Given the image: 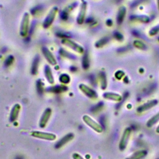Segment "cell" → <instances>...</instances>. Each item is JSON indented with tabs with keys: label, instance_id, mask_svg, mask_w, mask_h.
<instances>
[{
	"label": "cell",
	"instance_id": "cell-30",
	"mask_svg": "<svg viewBox=\"0 0 159 159\" xmlns=\"http://www.w3.org/2000/svg\"><path fill=\"white\" fill-rule=\"evenodd\" d=\"M124 76V72L121 70H118L115 73V76L117 80H120Z\"/></svg>",
	"mask_w": 159,
	"mask_h": 159
},
{
	"label": "cell",
	"instance_id": "cell-1",
	"mask_svg": "<svg viewBox=\"0 0 159 159\" xmlns=\"http://www.w3.org/2000/svg\"><path fill=\"white\" fill-rule=\"evenodd\" d=\"M29 14L27 12L24 13L20 27V34L22 37H25L29 31Z\"/></svg>",
	"mask_w": 159,
	"mask_h": 159
},
{
	"label": "cell",
	"instance_id": "cell-16",
	"mask_svg": "<svg viewBox=\"0 0 159 159\" xmlns=\"http://www.w3.org/2000/svg\"><path fill=\"white\" fill-rule=\"evenodd\" d=\"M147 154L146 150H139L134 153L132 155L127 157L126 159H142Z\"/></svg>",
	"mask_w": 159,
	"mask_h": 159
},
{
	"label": "cell",
	"instance_id": "cell-36",
	"mask_svg": "<svg viewBox=\"0 0 159 159\" xmlns=\"http://www.w3.org/2000/svg\"><path fill=\"white\" fill-rule=\"evenodd\" d=\"M157 5H158V9L159 10V0H157Z\"/></svg>",
	"mask_w": 159,
	"mask_h": 159
},
{
	"label": "cell",
	"instance_id": "cell-32",
	"mask_svg": "<svg viewBox=\"0 0 159 159\" xmlns=\"http://www.w3.org/2000/svg\"><path fill=\"white\" fill-rule=\"evenodd\" d=\"M73 159H84L78 153H74L73 155Z\"/></svg>",
	"mask_w": 159,
	"mask_h": 159
},
{
	"label": "cell",
	"instance_id": "cell-5",
	"mask_svg": "<svg viewBox=\"0 0 159 159\" xmlns=\"http://www.w3.org/2000/svg\"><path fill=\"white\" fill-rule=\"evenodd\" d=\"M61 43L79 53H82L84 52V48L81 46L76 43L75 42L70 40L68 38L63 39L61 40Z\"/></svg>",
	"mask_w": 159,
	"mask_h": 159
},
{
	"label": "cell",
	"instance_id": "cell-8",
	"mask_svg": "<svg viewBox=\"0 0 159 159\" xmlns=\"http://www.w3.org/2000/svg\"><path fill=\"white\" fill-rule=\"evenodd\" d=\"M80 89H81V91L85 94L87 96H88L90 98H97L98 95L96 92L93 90V89L90 88L89 87H88V86L84 84H81L79 86Z\"/></svg>",
	"mask_w": 159,
	"mask_h": 159
},
{
	"label": "cell",
	"instance_id": "cell-15",
	"mask_svg": "<svg viewBox=\"0 0 159 159\" xmlns=\"http://www.w3.org/2000/svg\"><path fill=\"white\" fill-rule=\"evenodd\" d=\"M73 138V134H68L66 135H65V137H63L62 139H61L56 144L55 147L57 148H58L60 147H61V146L64 145L66 143L68 142L70 140H71Z\"/></svg>",
	"mask_w": 159,
	"mask_h": 159
},
{
	"label": "cell",
	"instance_id": "cell-20",
	"mask_svg": "<svg viewBox=\"0 0 159 159\" xmlns=\"http://www.w3.org/2000/svg\"><path fill=\"white\" fill-rule=\"evenodd\" d=\"M159 121V112L157 113L155 116H152L150 119L148 120L147 122V126L148 127H152L153 125H154L156 123H157Z\"/></svg>",
	"mask_w": 159,
	"mask_h": 159
},
{
	"label": "cell",
	"instance_id": "cell-7",
	"mask_svg": "<svg viewBox=\"0 0 159 159\" xmlns=\"http://www.w3.org/2000/svg\"><path fill=\"white\" fill-rule=\"evenodd\" d=\"M86 9H87V3L85 1L83 0L81 4V7H80V10L78 14V16L77 17V23L79 25H81L83 23L84 19H85V16H86Z\"/></svg>",
	"mask_w": 159,
	"mask_h": 159
},
{
	"label": "cell",
	"instance_id": "cell-35",
	"mask_svg": "<svg viewBox=\"0 0 159 159\" xmlns=\"http://www.w3.org/2000/svg\"><path fill=\"white\" fill-rule=\"evenodd\" d=\"M156 132L158 133V134H159V125H158V127H157V129H156Z\"/></svg>",
	"mask_w": 159,
	"mask_h": 159
},
{
	"label": "cell",
	"instance_id": "cell-27",
	"mask_svg": "<svg viewBox=\"0 0 159 159\" xmlns=\"http://www.w3.org/2000/svg\"><path fill=\"white\" fill-rule=\"evenodd\" d=\"M14 60V57H13L12 55H10V56H9V57L6 58V60H5L4 64H5L6 66H9V65H11L13 63Z\"/></svg>",
	"mask_w": 159,
	"mask_h": 159
},
{
	"label": "cell",
	"instance_id": "cell-6",
	"mask_svg": "<svg viewBox=\"0 0 159 159\" xmlns=\"http://www.w3.org/2000/svg\"><path fill=\"white\" fill-rule=\"evenodd\" d=\"M31 135L36 138L48 140H53L56 139V135L53 134L39 132V131H34L31 133Z\"/></svg>",
	"mask_w": 159,
	"mask_h": 159
},
{
	"label": "cell",
	"instance_id": "cell-19",
	"mask_svg": "<svg viewBox=\"0 0 159 159\" xmlns=\"http://www.w3.org/2000/svg\"><path fill=\"white\" fill-rule=\"evenodd\" d=\"M39 56L37 55L36 56L32 62V68H31V73L33 75H35L37 72L38 70V67H39Z\"/></svg>",
	"mask_w": 159,
	"mask_h": 159
},
{
	"label": "cell",
	"instance_id": "cell-26",
	"mask_svg": "<svg viewBox=\"0 0 159 159\" xmlns=\"http://www.w3.org/2000/svg\"><path fill=\"white\" fill-rule=\"evenodd\" d=\"M60 81L63 84H67L70 81V78L67 74H62L59 78Z\"/></svg>",
	"mask_w": 159,
	"mask_h": 159
},
{
	"label": "cell",
	"instance_id": "cell-11",
	"mask_svg": "<svg viewBox=\"0 0 159 159\" xmlns=\"http://www.w3.org/2000/svg\"><path fill=\"white\" fill-rule=\"evenodd\" d=\"M51 114H52V110L50 108L47 109L44 111L43 114H42V116L41 117L40 120V127H44L47 125V123L51 116Z\"/></svg>",
	"mask_w": 159,
	"mask_h": 159
},
{
	"label": "cell",
	"instance_id": "cell-18",
	"mask_svg": "<svg viewBox=\"0 0 159 159\" xmlns=\"http://www.w3.org/2000/svg\"><path fill=\"white\" fill-rule=\"evenodd\" d=\"M130 19L143 23H147L150 21V18L147 16H133L130 17Z\"/></svg>",
	"mask_w": 159,
	"mask_h": 159
},
{
	"label": "cell",
	"instance_id": "cell-23",
	"mask_svg": "<svg viewBox=\"0 0 159 159\" xmlns=\"http://www.w3.org/2000/svg\"><path fill=\"white\" fill-rule=\"evenodd\" d=\"M133 45L134 46L139 49V50H145L147 47H146V45L142 41L140 40H135L133 42Z\"/></svg>",
	"mask_w": 159,
	"mask_h": 159
},
{
	"label": "cell",
	"instance_id": "cell-29",
	"mask_svg": "<svg viewBox=\"0 0 159 159\" xmlns=\"http://www.w3.org/2000/svg\"><path fill=\"white\" fill-rule=\"evenodd\" d=\"M42 83L40 80H39L37 81V89L39 93H42L43 92V85Z\"/></svg>",
	"mask_w": 159,
	"mask_h": 159
},
{
	"label": "cell",
	"instance_id": "cell-22",
	"mask_svg": "<svg viewBox=\"0 0 159 159\" xmlns=\"http://www.w3.org/2000/svg\"><path fill=\"white\" fill-rule=\"evenodd\" d=\"M67 89V88L64 85H61V86H55L53 87H52L50 88V91L55 93H59L63 92Z\"/></svg>",
	"mask_w": 159,
	"mask_h": 159
},
{
	"label": "cell",
	"instance_id": "cell-4",
	"mask_svg": "<svg viewBox=\"0 0 159 159\" xmlns=\"http://www.w3.org/2000/svg\"><path fill=\"white\" fill-rule=\"evenodd\" d=\"M130 133H131V129L129 127L126 128L122 134V135L121 137L120 140L119 142V148L120 150H124L125 149L130 135Z\"/></svg>",
	"mask_w": 159,
	"mask_h": 159
},
{
	"label": "cell",
	"instance_id": "cell-31",
	"mask_svg": "<svg viewBox=\"0 0 159 159\" xmlns=\"http://www.w3.org/2000/svg\"><path fill=\"white\" fill-rule=\"evenodd\" d=\"M114 36L115 39L116 40H122L123 39H124L123 35L120 33H119L118 32H116L114 33Z\"/></svg>",
	"mask_w": 159,
	"mask_h": 159
},
{
	"label": "cell",
	"instance_id": "cell-17",
	"mask_svg": "<svg viewBox=\"0 0 159 159\" xmlns=\"http://www.w3.org/2000/svg\"><path fill=\"white\" fill-rule=\"evenodd\" d=\"M45 75L47 80L50 84H53L54 83V79H53V76L52 75V72L50 68L48 66H45Z\"/></svg>",
	"mask_w": 159,
	"mask_h": 159
},
{
	"label": "cell",
	"instance_id": "cell-28",
	"mask_svg": "<svg viewBox=\"0 0 159 159\" xmlns=\"http://www.w3.org/2000/svg\"><path fill=\"white\" fill-rule=\"evenodd\" d=\"M158 32H159V25H157V26H155V27H153L152 29H151V30L149 32V34L151 36L155 35L156 34H158Z\"/></svg>",
	"mask_w": 159,
	"mask_h": 159
},
{
	"label": "cell",
	"instance_id": "cell-34",
	"mask_svg": "<svg viewBox=\"0 0 159 159\" xmlns=\"http://www.w3.org/2000/svg\"><path fill=\"white\" fill-rule=\"evenodd\" d=\"M106 24L108 25V26H111L112 25V21L111 20V19H108L107 21H106Z\"/></svg>",
	"mask_w": 159,
	"mask_h": 159
},
{
	"label": "cell",
	"instance_id": "cell-13",
	"mask_svg": "<svg viewBox=\"0 0 159 159\" xmlns=\"http://www.w3.org/2000/svg\"><path fill=\"white\" fill-rule=\"evenodd\" d=\"M126 14V8L125 6H121L119 7L117 15V23L120 25L124 20Z\"/></svg>",
	"mask_w": 159,
	"mask_h": 159
},
{
	"label": "cell",
	"instance_id": "cell-12",
	"mask_svg": "<svg viewBox=\"0 0 159 159\" xmlns=\"http://www.w3.org/2000/svg\"><path fill=\"white\" fill-rule=\"evenodd\" d=\"M103 97L105 99L116 101V102H119L122 100V96L120 94L114 93H111V92H107V93H104Z\"/></svg>",
	"mask_w": 159,
	"mask_h": 159
},
{
	"label": "cell",
	"instance_id": "cell-24",
	"mask_svg": "<svg viewBox=\"0 0 159 159\" xmlns=\"http://www.w3.org/2000/svg\"><path fill=\"white\" fill-rule=\"evenodd\" d=\"M99 79L101 82V88L104 89L107 86V80H106V76L105 75V73L103 72H101L99 75Z\"/></svg>",
	"mask_w": 159,
	"mask_h": 159
},
{
	"label": "cell",
	"instance_id": "cell-21",
	"mask_svg": "<svg viewBox=\"0 0 159 159\" xmlns=\"http://www.w3.org/2000/svg\"><path fill=\"white\" fill-rule=\"evenodd\" d=\"M82 66L84 70H87L89 66V58L88 53L86 52L82 58Z\"/></svg>",
	"mask_w": 159,
	"mask_h": 159
},
{
	"label": "cell",
	"instance_id": "cell-2",
	"mask_svg": "<svg viewBox=\"0 0 159 159\" xmlns=\"http://www.w3.org/2000/svg\"><path fill=\"white\" fill-rule=\"evenodd\" d=\"M83 121L88 126H89L91 129H93L96 132H97L98 133H101L103 131L102 127L99 124H98V122L94 121L93 119H91L89 116L85 115L83 117Z\"/></svg>",
	"mask_w": 159,
	"mask_h": 159
},
{
	"label": "cell",
	"instance_id": "cell-9",
	"mask_svg": "<svg viewBox=\"0 0 159 159\" xmlns=\"http://www.w3.org/2000/svg\"><path fill=\"white\" fill-rule=\"evenodd\" d=\"M42 52L49 63H50L52 65H55L57 64V60H56L55 57L47 48L42 47Z\"/></svg>",
	"mask_w": 159,
	"mask_h": 159
},
{
	"label": "cell",
	"instance_id": "cell-33",
	"mask_svg": "<svg viewBox=\"0 0 159 159\" xmlns=\"http://www.w3.org/2000/svg\"><path fill=\"white\" fill-rule=\"evenodd\" d=\"M143 0H135L132 4V7H135L136 6H137L139 4V3H140L141 2H142Z\"/></svg>",
	"mask_w": 159,
	"mask_h": 159
},
{
	"label": "cell",
	"instance_id": "cell-38",
	"mask_svg": "<svg viewBox=\"0 0 159 159\" xmlns=\"http://www.w3.org/2000/svg\"><path fill=\"white\" fill-rule=\"evenodd\" d=\"M158 42H159V38H158Z\"/></svg>",
	"mask_w": 159,
	"mask_h": 159
},
{
	"label": "cell",
	"instance_id": "cell-25",
	"mask_svg": "<svg viewBox=\"0 0 159 159\" xmlns=\"http://www.w3.org/2000/svg\"><path fill=\"white\" fill-rule=\"evenodd\" d=\"M108 40H109V39L107 37H104V38L99 40L98 42H96V43H95V46L98 48L102 47L107 43Z\"/></svg>",
	"mask_w": 159,
	"mask_h": 159
},
{
	"label": "cell",
	"instance_id": "cell-37",
	"mask_svg": "<svg viewBox=\"0 0 159 159\" xmlns=\"http://www.w3.org/2000/svg\"><path fill=\"white\" fill-rule=\"evenodd\" d=\"M122 0H117V2H120V1H121Z\"/></svg>",
	"mask_w": 159,
	"mask_h": 159
},
{
	"label": "cell",
	"instance_id": "cell-3",
	"mask_svg": "<svg viewBox=\"0 0 159 159\" xmlns=\"http://www.w3.org/2000/svg\"><path fill=\"white\" fill-rule=\"evenodd\" d=\"M57 12H58V7H54L50 10V11L49 12V13L48 14V15L47 16V17H45L43 22V26L45 28H48L52 25V24L53 23L55 18V16Z\"/></svg>",
	"mask_w": 159,
	"mask_h": 159
},
{
	"label": "cell",
	"instance_id": "cell-14",
	"mask_svg": "<svg viewBox=\"0 0 159 159\" xmlns=\"http://www.w3.org/2000/svg\"><path fill=\"white\" fill-rule=\"evenodd\" d=\"M20 109V106L19 104H16L14 106V107L11 110V115H10V119L11 122H14L17 119Z\"/></svg>",
	"mask_w": 159,
	"mask_h": 159
},
{
	"label": "cell",
	"instance_id": "cell-10",
	"mask_svg": "<svg viewBox=\"0 0 159 159\" xmlns=\"http://www.w3.org/2000/svg\"><path fill=\"white\" fill-rule=\"evenodd\" d=\"M158 101L155 99L154 100H152V101H150L145 104H143L140 106H139L137 109V111L138 112H142L143 111H147L150 109H151L152 107H153V106H156L157 104Z\"/></svg>",
	"mask_w": 159,
	"mask_h": 159
}]
</instances>
